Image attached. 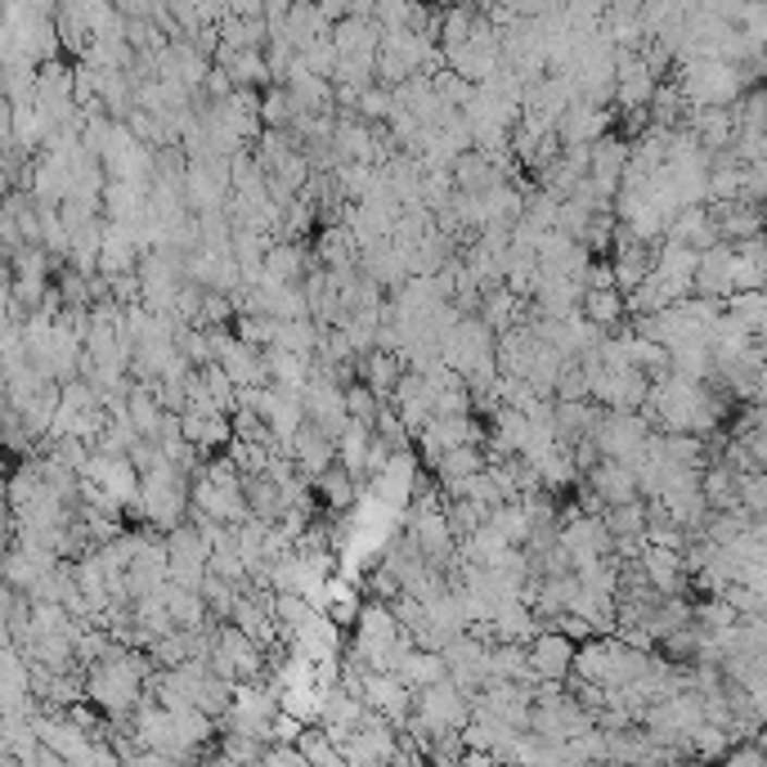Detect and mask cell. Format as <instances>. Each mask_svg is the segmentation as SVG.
<instances>
[{
  "label": "cell",
  "instance_id": "cell-1",
  "mask_svg": "<svg viewBox=\"0 0 767 767\" xmlns=\"http://www.w3.org/2000/svg\"><path fill=\"white\" fill-rule=\"evenodd\" d=\"M574 638L561 633V629H539L534 642H530V669L543 678V682H566L574 673Z\"/></svg>",
  "mask_w": 767,
  "mask_h": 767
},
{
  "label": "cell",
  "instance_id": "cell-2",
  "mask_svg": "<svg viewBox=\"0 0 767 767\" xmlns=\"http://www.w3.org/2000/svg\"><path fill=\"white\" fill-rule=\"evenodd\" d=\"M363 490H369V485H363L346 462H333V467L323 471V477H314V498L323 503V511H333V517H346V511H355L359 498H363Z\"/></svg>",
  "mask_w": 767,
  "mask_h": 767
},
{
  "label": "cell",
  "instance_id": "cell-3",
  "mask_svg": "<svg viewBox=\"0 0 767 767\" xmlns=\"http://www.w3.org/2000/svg\"><path fill=\"white\" fill-rule=\"evenodd\" d=\"M583 481H589V485L606 498V507H610V503L642 498V490H638V471H633L629 462H619V458H602L597 467L583 471Z\"/></svg>",
  "mask_w": 767,
  "mask_h": 767
},
{
  "label": "cell",
  "instance_id": "cell-4",
  "mask_svg": "<svg viewBox=\"0 0 767 767\" xmlns=\"http://www.w3.org/2000/svg\"><path fill=\"white\" fill-rule=\"evenodd\" d=\"M292 458H297L301 471L314 481V477H323V471L337 462V441H333V435H327L323 426L306 422V426L297 431V441H292Z\"/></svg>",
  "mask_w": 767,
  "mask_h": 767
},
{
  "label": "cell",
  "instance_id": "cell-5",
  "mask_svg": "<svg viewBox=\"0 0 767 767\" xmlns=\"http://www.w3.org/2000/svg\"><path fill=\"white\" fill-rule=\"evenodd\" d=\"M579 310L589 314L602 333H610V327L629 314V297L619 287H583V301H579Z\"/></svg>",
  "mask_w": 767,
  "mask_h": 767
},
{
  "label": "cell",
  "instance_id": "cell-6",
  "mask_svg": "<svg viewBox=\"0 0 767 767\" xmlns=\"http://www.w3.org/2000/svg\"><path fill=\"white\" fill-rule=\"evenodd\" d=\"M399 678H405L413 691H422V686H431V682H441V678H449V660H445V651H431V646H413L409 655H405V665L395 669Z\"/></svg>",
  "mask_w": 767,
  "mask_h": 767
},
{
  "label": "cell",
  "instance_id": "cell-7",
  "mask_svg": "<svg viewBox=\"0 0 767 767\" xmlns=\"http://www.w3.org/2000/svg\"><path fill=\"white\" fill-rule=\"evenodd\" d=\"M646 503L642 498H629V503H610L606 511H602V521H606V530L615 534V543H638V539H646Z\"/></svg>",
  "mask_w": 767,
  "mask_h": 767
},
{
  "label": "cell",
  "instance_id": "cell-8",
  "mask_svg": "<svg viewBox=\"0 0 767 767\" xmlns=\"http://www.w3.org/2000/svg\"><path fill=\"white\" fill-rule=\"evenodd\" d=\"M369 445H373V426H369V422H359V418H350V426L337 435V462H346L359 481H369V477H363V462H369Z\"/></svg>",
  "mask_w": 767,
  "mask_h": 767
},
{
  "label": "cell",
  "instance_id": "cell-9",
  "mask_svg": "<svg viewBox=\"0 0 767 767\" xmlns=\"http://www.w3.org/2000/svg\"><path fill=\"white\" fill-rule=\"evenodd\" d=\"M323 701H327V691H323L319 682H306V686H287V691H279V705H283L287 714L306 718L310 727L323 718Z\"/></svg>",
  "mask_w": 767,
  "mask_h": 767
},
{
  "label": "cell",
  "instance_id": "cell-10",
  "mask_svg": "<svg viewBox=\"0 0 767 767\" xmlns=\"http://www.w3.org/2000/svg\"><path fill=\"white\" fill-rule=\"evenodd\" d=\"M230 458L238 462L243 477H256V471H265V467H270L274 449L261 445V441H247V435H234V441H230Z\"/></svg>",
  "mask_w": 767,
  "mask_h": 767
},
{
  "label": "cell",
  "instance_id": "cell-11",
  "mask_svg": "<svg viewBox=\"0 0 767 767\" xmlns=\"http://www.w3.org/2000/svg\"><path fill=\"white\" fill-rule=\"evenodd\" d=\"M301 750H306V763H327V767H337V763H346V754H342V745L333 741V732H327V727H323V732H310V727H306V732H301V741H297Z\"/></svg>",
  "mask_w": 767,
  "mask_h": 767
},
{
  "label": "cell",
  "instance_id": "cell-12",
  "mask_svg": "<svg viewBox=\"0 0 767 767\" xmlns=\"http://www.w3.org/2000/svg\"><path fill=\"white\" fill-rule=\"evenodd\" d=\"M306 718H297V714H287V709H279L274 714V727H270V741H287V745H297L301 741V732H306Z\"/></svg>",
  "mask_w": 767,
  "mask_h": 767
},
{
  "label": "cell",
  "instance_id": "cell-13",
  "mask_svg": "<svg viewBox=\"0 0 767 767\" xmlns=\"http://www.w3.org/2000/svg\"><path fill=\"white\" fill-rule=\"evenodd\" d=\"M727 763H767V750H754V745H745V750H732V754H722Z\"/></svg>",
  "mask_w": 767,
  "mask_h": 767
}]
</instances>
